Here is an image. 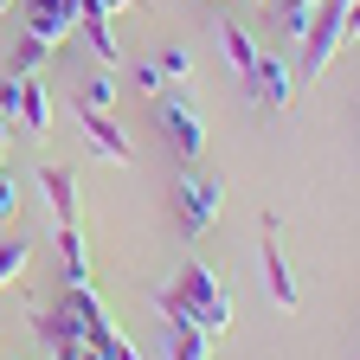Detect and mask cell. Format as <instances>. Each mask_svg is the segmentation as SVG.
<instances>
[{
	"mask_svg": "<svg viewBox=\"0 0 360 360\" xmlns=\"http://www.w3.org/2000/svg\"><path fill=\"white\" fill-rule=\"evenodd\" d=\"M167 296L180 302V309H187V322H200L212 341L225 335V328H232V296H225V283H219V270H206V264H180L174 270V277H167Z\"/></svg>",
	"mask_w": 360,
	"mask_h": 360,
	"instance_id": "obj_1",
	"label": "cell"
},
{
	"mask_svg": "<svg viewBox=\"0 0 360 360\" xmlns=\"http://www.w3.org/2000/svg\"><path fill=\"white\" fill-rule=\"evenodd\" d=\"M347 45V20H341V0H322L315 7V20L302 26V39H296V52H302V65H296V77L302 84H315L328 65H335V52Z\"/></svg>",
	"mask_w": 360,
	"mask_h": 360,
	"instance_id": "obj_2",
	"label": "cell"
},
{
	"mask_svg": "<svg viewBox=\"0 0 360 360\" xmlns=\"http://www.w3.org/2000/svg\"><path fill=\"white\" fill-rule=\"evenodd\" d=\"M219 206H225V193H219L212 174H180V187H174V219H180V232H187V238L212 232V225H219Z\"/></svg>",
	"mask_w": 360,
	"mask_h": 360,
	"instance_id": "obj_3",
	"label": "cell"
},
{
	"mask_svg": "<svg viewBox=\"0 0 360 360\" xmlns=\"http://www.w3.org/2000/svg\"><path fill=\"white\" fill-rule=\"evenodd\" d=\"M161 135H167V148L180 155V161H200V148H206V116L193 110V97H161Z\"/></svg>",
	"mask_w": 360,
	"mask_h": 360,
	"instance_id": "obj_4",
	"label": "cell"
},
{
	"mask_svg": "<svg viewBox=\"0 0 360 360\" xmlns=\"http://www.w3.org/2000/svg\"><path fill=\"white\" fill-rule=\"evenodd\" d=\"M77 129H84L90 155H103L110 167H135V142L116 129V116H110V110H77Z\"/></svg>",
	"mask_w": 360,
	"mask_h": 360,
	"instance_id": "obj_5",
	"label": "cell"
},
{
	"mask_svg": "<svg viewBox=\"0 0 360 360\" xmlns=\"http://www.w3.org/2000/svg\"><path fill=\"white\" fill-rule=\"evenodd\" d=\"M20 7H26V32L45 45H65L77 26V0H20Z\"/></svg>",
	"mask_w": 360,
	"mask_h": 360,
	"instance_id": "obj_6",
	"label": "cell"
},
{
	"mask_svg": "<svg viewBox=\"0 0 360 360\" xmlns=\"http://www.w3.org/2000/svg\"><path fill=\"white\" fill-rule=\"evenodd\" d=\"M296 84H302V77L290 71V58H257V71H251V90H257L264 110H290Z\"/></svg>",
	"mask_w": 360,
	"mask_h": 360,
	"instance_id": "obj_7",
	"label": "cell"
},
{
	"mask_svg": "<svg viewBox=\"0 0 360 360\" xmlns=\"http://www.w3.org/2000/svg\"><path fill=\"white\" fill-rule=\"evenodd\" d=\"M71 32H84V45L97 52V65H122V39L110 32V13H103V7L77 0V26H71Z\"/></svg>",
	"mask_w": 360,
	"mask_h": 360,
	"instance_id": "obj_8",
	"label": "cell"
},
{
	"mask_svg": "<svg viewBox=\"0 0 360 360\" xmlns=\"http://www.w3.org/2000/svg\"><path fill=\"white\" fill-rule=\"evenodd\" d=\"M39 193L52 206V225H77V174L71 167H39Z\"/></svg>",
	"mask_w": 360,
	"mask_h": 360,
	"instance_id": "obj_9",
	"label": "cell"
},
{
	"mask_svg": "<svg viewBox=\"0 0 360 360\" xmlns=\"http://www.w3.org/2000/svg\"><path fill=\"white\" fill-rule=\"evenodd\" d=\"M264 290H270L277 309H296V270H290V257H283L277 238H264Z\"/></svg>",
	"mask_w": 360,
	"mask_h": 360,
	"instance_id": "obj_10",
	"label": "cell"
},
{
	"mask_svg": "<svg viewBox=\"0 0 360 360\" xmlns=\"http://www.w3.org/2000/svg\"><path fill=\"white\" fill-rule=\"evenodd\" d=\"M219 52H225V65L238 71V84H251V71H257V58H264V52H257V39H251L245 26H232V20L219 26Z\"/></svg>",
	"mask_w": 360,
	"mask_h": 360,
	"instance_id": "obj_11",
	"label": "cell"
},
{
	"mask_svg": "<svg viewBox=\"0 0 360 360\" xmlns=\"http://www.w3.org/2000/svg\"><path fill=\"white\" fill-rule=\"evenodd\" d=\"M90 354H97V360H142V347H135V341L110 322V315H97V322H90Z\"/></svg>",
	"mask_w": 360,
	"mask_h": 360,
	"instance_id": "obj_12",
	"label": "cell"
},
{
	"mask_svg": "<svg viewBox=\"0 0 360 360\" xmlns=\"http://www.w3.org/2000/svg\"><path fill=\"white\" fill-rule=\"evenodd\" d=\"M167 360H212V335L200 322H167Z\"/></svg>",
	"mask_w": 360,
	"mask_h": 360,
	"instance_id": "obj_13",
	"label": "cell"
},
{
	"mask_svg": "<svg viewBox=\"0 0 360 360\" xmlns=\"http://www.w3.org/2000/svg\"><path fill=\"white\" fill-rule=\"evenodd\" d=\"M20 122H26L32 135H52V90H45L39 77L20 84Z\"/></svg>",
	"mask_w": 360,
	"mask_h": 360,
	"instance_id": "obj_14",
	"label": "cell"
},
{
	"mask_svg": "<svg viewBox=\"0 0 360 360\" xmlns=\"http://www.w3.org/2000/svg\"><path fill=\"white\" fill-rule=\"evenodd\" d=\"M52 245H58V257H65V283H84V277H90V251H84V238H77V225H58Z\"/></svg>",
	"mask_w": 360,
	"mask_h": 360,
	"instance_id": "obj_15",
	"label": "cell"
},
{
	"mask_svg": "<svg viewBox=\"0 0 360 360\" xmlns=\"http://www.w3.org/2000/svg\"><path fill=\"white\" fill-rule=\"evenodd\" d=\"M116 103V77H110V65L103 71H90L84 84H77V110H110Z\"/></svg>",
	"mask_w": 360,
	"mask_h": 360,
	"instance_id": "obj_16",
	"label": "cell"
},
{
	"mask_svg": "<svg viewBox=\"0 0 360 360\" xmlns=\"http://www.w3.org/2000/svg\"><path fill=\"white\" fill-rule=\"evenodd\" d=\"M26 264H32V245L26 238H0V290H13L26 277Z\"/></svg>",
	"mask_w": 360,
	"mask_h": 360,
	"instance_id": "obj_17",
	"label": "cell"
},
{
	"mask_svg": "<svg viewBox=\"0 0 360 360\" xmlns=\"http://www.w3.org/2000/svg\"><path fill=\"white\" fill-rule=\"evenodd\" d=\"M52 52H58V45H45V39H32V32H26V39L13 45V71H20V77H39V65L52 58Z\"/></svg>",
	"mask_w": 360,
	"mask_h": 360,
	"instance_id": "obj_18",
	"label": "cell"
},
{
	"mask_svg": "<svg viewBox=\"0 0 360 360\" xmlns=\"http://www.w3.org/2000/svg\"><path fill=\"white\" fill-rule=\"evenodd\" d=\"M155 65H161V77H193V58H187V45H167V52H161Z\"/></svg>",
	"mask_w": 360,
	"mask_h": 360,
	"instance_id": "obj_19",
	"label": "cell"
},
{
	"mask_svg": "<svg viewBox=\"0 0 360 360\" xmlns=\"http://www.w3.org/2000/svg\"><path fill=\"white\" fill-rule=\"evenodd\" d=\"M13 212H20V180L0 174V219H13Z\"/></svg>",
	"mask_w": 360,
	"mask_h": 360,
	"instance_id": "obj_20",
	"label": "cell"
},
{
	"mask_svg": "<svg viewBox=\"0 0 360 360\" xmlns=\"http://www.w3.org/2000/svg\"><path fill=\"white\" fill-rule=\"evenodd\" d=\"M20 84H26L20 71H7V77H0V110H13V116H20Z\"/></svg>",
	"mask_w": 360,
	"mask_h": 360,
	"instance_id": "obj_21",
	"label": "cell"
},
{
	"mask_svg": "<svg viewBox=\"0 0 360 360\" xmlns=\"http://www.w3.org/2000/svg\"><path fill=\"white\" fill-rule=\"evenodd\" d=\"M161 84H167L161 65H135V90H155V97H161Z\"/></svg>",
	"mask_w": 360,
	"mask_h": 360,
	"instance_id": "obj_22",
	"label": "cell"
},
{
	"mask_svg": "<svg viewBox=\"0 0 360 360\" xmlns=\"http://www.w3.org/2000/svg\"><path fill=\"white\" fill-rule=\"evenodd\" d=\"M341 20H347V39H360V0H347V7H341Z\"/></svg>",
	"mask_w": 360,
	"mask_h": 360,
	"instance_id": "obj_23",
	"label": "cell"
},
{
	"mask_svg": "<svg viewBox=\"0 0 360 360\" xmlns=\"http://www.w3.org/2000/svg\"><path fill=\"white\" fill-rule=\"evenodd\" d=\"M90 7H103V13L116 20V13H129V7H135V0H90Z\"/></svg>",
	"mask_w": 360,
	"mask_h": 360,
	"instance_id": "obj_24",
	"label": "cell"
},
{
	"mask_svg": "<svg viewBox=\"0 0 360 360\" xmlns=\"http://www.w3.org/2000/svg\"><path fill=\"white\" fill-rule=\"evenodd\" d=\"M7 7H20V0H0V13H7Z\"/></svg>",
	"mask_w": 360,
	"mask_h": 360,
	"instance_id": "obj_25",
	"label": "cell"
},
{
	"mask_svg": "<svg viewBox=\"0 0 360 360\" xmlns=\"http://www.w3.org/2000/svg\"><path fill=\"white\" fill-rule=\"evenodd\" d=\"M341 7H347V0H341Z\"/></svg>",
	"mask_w": 360,
	"mask_h": 360,
	"instance_id": "obj_26",
	"label": "cell"
}]
</instances>
